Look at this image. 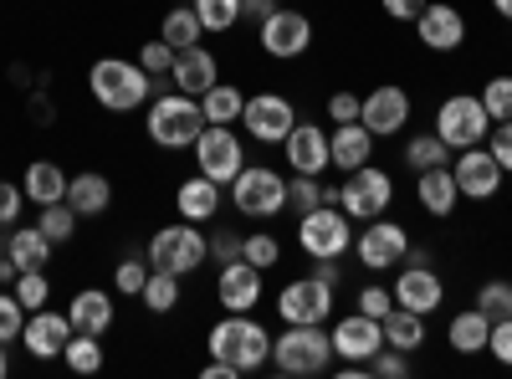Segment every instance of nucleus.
<instances>
[{"mask_svg":"<svg viewBox=\"0 0 512 379\" xmlns=\"http://www.w3.org/2000/svg\"><path fill=\"white\" fill-rule=\"evenodd\" d=\"M88 93L108 113H134V108H144L154 98L149 72L139 62H128V57H98L93 72H88Z\"/></svg>","mask_w":512,"mask_h":379,"instance_id":"1","label":"nucleus"},{"mask_svg":"<svg viewBox=\"0 0 512 379\" xmlns=\"http://www.w3.org/2000/svg\"><path fill=\"white\" fill-rule=\"evenodd\" d=\"M210 359H226L236 374H251L272 359V333L256 323L251 313H226L210 328Z\"/></svg>","mask_w":512,"mask_h":379,"instance_id":"2","label":"nucleus"},{"mask_svg":"<svg viewBox=\"0 0 512 379\" xmlns=\"http://www.w3.org/2000/svg\"><path fill=\"white\" fill-rule=\"evenodd\" d=\"M272 364L292 379H308L323 374L333 364V339L323 323H287L277 339H272Z\"/></svg>","mask_w":512,"mask_h":379,"instance_id":"3","label":"nucleus"},{"mask_svg":"<svg viewBox=\"0 0 512 379\" xmlns=\"http://www.w3.org/2000/svg\"><path fill=\"white\" fill-rule=\"evenodd\" d=\"M144 129L159 149H195L200 129H205V113H200V98L190 93H164V98H149V118Z\"/></svg>","mask_w":512,"mask_h":379,"instance_id":"4","label":"nucleus"},{"mask_svg":"<svg viewBox=\"0 0 512 379\" xmlns=\"http://www.w3.org/2000/svg\"><path fill=\"white\" fill-rule=\"evenodd\" d=\"M210 257V246H205V231L195 221H175V226H164L149 236V267L154 272H175V277H190L200 272Z\"/></svg>","mask_w":512,"mask_h":379,"instance_id":"5","label":"nucleus"},{"mask_svg":"<svg viewBox=\"0 0 512 379\" xmlns=\"http://www.w3.org/2000/svg\"><path fill=\"white\" fill-rule=\"evenodd\" d=\"M297 246H303V257H313V262H338L354 246V226L338 205L303 210V216H297Z\"/></svg>","mask_w":512,"mask_h":379,"instance_id":"6","label":"nucleus"},{"mask_svg":"<svg viewBox=\"0 0 512 379\" xmlns=\"http://www.w3.org/2000/svg\"><path fill=\"white\" fill-rule=\"evenodd\" d=\"M231 205L246 221H272L287 210V180L267 164H241V175L231 180Z\"/></svg>","mask_w":512,"mask_h":379,"instance_id":"7","label":"nucleus"},{"mask_svg":"<svg viewBox=\"0 0 512 379\" xmlns=\"http://www.w3.org/2000/svg\"><path fill=\"white\" fill-rule=\"evenodd\" d=\"M487 134H492V118H487V108H482L477 93H451V98H441V108H436V139H441L451 154L482 144Z\"/></svg>","mask_w":512,"mask_h":379,"instance_id":"8","label":"nucleus"},{"mask_svg":"<svg viewBox=\"0 0 512 379\" xmlns=\"http://www.w3.org/2000/svg\"><path fill=\"white\" fill-rule=\"evenodd\" d=\"M390 200H395V180L384 170H374V164H359V170H349V180L338 185L333 205L344 210L349 221H374V216L390 210Z\"/></svg>","mask_w":512,"mask_h":379,"instance_id":"9","label":"nucleus"},{"mask_svg":"<svg viewBox=\"0 0 512 379\" xmlns=\"http://www.w3.org/2000/svg\"><path fill=\"white\" fill-rule=\"evenodd\" d=\"M195 164H200V175H205V180H216L221 190L241 175L246 149H241V139L231 134V123H205L200 139H195Z\"/></svg>","mask_w":512,"mask_h":379,"instance_id":"10","label":"nucleus"},{"mask_svg":"<svg viewBox=\"0 0 512 379\" xmlns=\"http://www.w3.org/2000/svg\"><path fill=\"white\" fill-rule=\"evenodd\" d=\"M256 41H262V52L277 57V62H297L308 47H313V16L292 11V6H277L262 26H256Z\"/></svg>","mask_w":512,"mask_h":379,"instance_id":"11","label":"nucleus"},{"mask_svg":"<svg viewBox=\"0 0 512 379\" xmlns=\"http://www.w3.org/2000/svg\"><path fill=\"white\" fill-rule=\"evenodd\" d=\"M354 251H359V267H369V272H390V267H400V262L410 257V231H405L400 221L374 216V221L354 236Z\"/></svg>","mask_w":512,"mask_h":379,"instance_id":"12","label":"nucleus"},{"mask_svg":"<svg viewBox=\"0 0 512 379\" xmlns=\"http://www.w3.org/2000/svg\"><path fill=\"white\" fill-rule=\"evenodd\" d=\"M338 303V287H328L323 277H297L277 292V313L282 323H328Z\"/></svg>","mask_w":512,"mask_h":379,"instance_id":"13","label":"nucleus"},{"mask_svg":"<svg viewBox=\"0 0 512 379\" xmlns=\"http://www.w3.org/2000/svg\"><path fill=\"white\" fill-rule=\"evenodd\" d=\"M359 123H364L374 139L405 134V123H410V93L400 88V82H379V88L364 93V103H359Z\"/></svg>","mask_w":512,"mask_h":379,"instance_id":"14","label":"nucleus"},{"mask_svg":"<svg viewBox=\"0 0 512 379\" xmlns=\"http://www.w3.org/2000/svg\"><path fill=\"white\" fill-rule=\"evenodd\" d=\"M241 123H246V134H251L256 144H282V139L292 134V123H297V108H292V98H282V93H256V98H246Z\"/></svg>","mask_w":512,"mask_h":379,"instance_id":"15","label":"nucleus"},{"mask_svg":"<svg viewBox=\"0 0 512 379\" xmlns=\"http://www.w3.org/2000/svg\"><path fill=\"white\" fill-rule=\"evenodd\" d=\"M262 277H267V272L251 267L246 257L226 262L221 277H216V303H221L226 313H256V303L267 298V282H262Z\"/></svg>","mask_w":512,"mask_h":379,"instance_id":"16","label":"nucleus"},{"mask_svg":"<svg viewBox=\"0 0 512 379\" xmlns=\"http://www.w3.org/2000/svg\"><path fill=\"white\" fill-rule=\"evenodd\" d=\"M405 262H410V257H405ZM395 303L410 308V313H425V318H431V313L446 303V282H441V272H436V267H425V257H415L410 267H400V277H395Z\"/></svg>","mask_w":512,"mask_h":379,"instance_id":"17","label":"nucleus"},{"mask_svg":"<svg viewBox=\"0 0 512 379\" xmlns=\"http://www.w3.org/2000/svg\"><path fill=\"white\" fill-rule=\"evenodd\" d=\"M328 339H333V354L344 359V364H369L384 349V328L369 313H349V318H338L328 328Z\"/></svg>","mask_w":512,"mask_h":379,"instance_id":"18","label":"nucleus"},{"mask_svg":"<svg viewBox=\"0 0 512 379\" xmlns=\"http://www.w3.org/2000/svg\"><path fill=\"white\" fill-rule=\"evenodd\" d=\"M451 175H456V190H461L466 200H492V195L502 190V164H497L492 149H482V144L456 149Z\"/></svg>","mask_w":512,"mask_h":379,"instance_id":"19","label":"nucleus"},{"mask_svg":"<svg viewBox=\"0 0 512 379\" xmlns=\"http://www.w3.org/2000/svg\"><path fill=\"white\" fill-rule=\"evenodd\" d=\"M415 36L425 52H461L466 41V16L456 6H446V0H431L420 16H415Z\"/></svg>","mask_w":512,"mask_h":379,"instance_id":"20","label":"nucleus"},{"mask_svg":"<svg viewBox=\"0 0 512 379\" xmlns=\"http://www.w3.org/2000/svg\"><path fill=\"white\" fill-rule=\"evenodd\" d=\"M72 333H77V328H72L67 313H57V308H36V313H26L21 344H26L31 359H62V349H67Z\"/></svg>","mask_w":512,"mask_h":379,"instance_id":"21","label":"nucleus"},{"mask_svg":"<svg viewBox=\"0 0 512 379\" xmlns=\"http://www.w3.org/2000/svg\"><path fill=\"white\" fill-rule=\"evenodd\" d=\"M292 175H328L333 170V154H328V129L318 123H292V134L282 139Z\"/></svg>","mask_w":512,"mask_h":379,"instance_id":"22","label":"nucleus"},{"mask_svg":"<svg viewBox=\"0 0 512 379\" xmlns=\"http://www.w3.org/2000/svg\"><path fill=\"white\" fill-rule=\"evenodd\" d=\"M221 185L216 180H205V175H190L175 185V210H180V221H221Z\"/></svg>","mask_w":512,"mask_h":379,"instance_id":"23","label":"nucleus"},{"mask_svg":"<svg viewBox=\"0 0 512 379\" xmlns=\"http://www.w3.org/2000/svg\"><path fill=\"white\" fill-rule=\"evenodd\" d=\"M415 200H420V210H425V216L446 221L451 210H456V200H461V190H456V175H451V164H436V170H420V175H415Z\"/></svg>","mask_w":512,"mask_h":379,"instance_id":"24","label":"nucleus"},{"mask_svg":"<svg viewBox=\"0 0 512 379\" xmlns=\"http://www.w3.org/2000/svg\"><path fill=\"white\" fill-rule=\"evenodd\" d=\"M328 154H333V170H359V164H369L374 154V134L364 129V123H333V134H328Z\"/></svg>","mask_w":512,"mask_h":379,"instance_id":"25","label":"nucleus"},{"mask_svg":"<svg viewBox=\"0 0 512 379\" xmlns=\"http://www.w3.org/2000/svg\"><path fill=\"white\" fill-rule=\"evenodd\" d=\"M175 88L180 93H190V98H200L205 88H216L221 82V67H216V52H205V47H185L180 57H175Z\"/></svg>","mask_w":512,"mask_h":379,"instance_id":"26","label":"nucleus"},{"mask_svg":"<svg viewBox=\"0 0 512 379\" xmlns=\"http://www.w3.org/2000/svg\"><path fill=\"white\" fill-rule=\"evenodd\" d=\"M67 170L57 159H31L26 164V175H21V190H26V200H36V205H57V200H67Z\"/></svg>","mask_w":512,"mask_h":379,"instance_id":"27","label":"nucleus"},{"mask_svg":"<svg viewBox=\"0 0 512 379\" xmlns=\"http://www.w3.org/2000/svg\"><path fill=\"white\" fill-rule=\"evenodd\" d=\"M67 318H72L77 333H108V328H113V292L82 287L77 298L67 303Z\"/></svg>","mask_w":512,"mask_h":379,"instance_id":"28","label":"nucleus"},{"mask_svg":"<svg viewBox=\"0 0 512 379\" xmlns=\"http://www.w3.org/2000/svg\"><path fill=\"white\" fill-rule=\"evenodd\" d=\"M67 205L77 210L82 221H88V216H103V210L113 205V180H108V175H98V170L72 175V180H67Z\"/></svg>","mask_w":512,"mask_h":379,"instance_id":"29","label":"nucleus"},{"mask_svg":"<svg viewBox=\"0 0 512 379\" xmlns=\"http://www.w3.org/2000/svg\"><path fill=\"white\" fill-rule=\"evenodd\" d=\"M6 257H11L21 272H47L52 241L41 236V226H11V231H6Z\"/></svg>","mask_w":512,"mask_h":379,"instance_id":"30","label":"nucleus"},{"mask_svg":"<svg viewBox=\"0 0 512 379\" xmlns=\"http://www.w3.org/2000/svg\"><path fill=\"white\" fill-rule=\"evenodd\" d=\"M379 328H384V344L390 349H405V354H415V349H425V313H410V308H390L379 318Z\"/></svg>","mask_w":512,"mask_h":379,"instance_id":"31","label":"nucleus"},{"mask_svg":"<svg viewBox=\"0 0 512 379\" xmlns=\"http://www.w3.org/2000/svg\"><path fill=\"white\" fill-rule=\"evenodd\" d=\"M487 333H492V318H487L482 308H466V313L451 318L446 339H451L456 354H482V349H487Z\"/></svg>","mask_w":512,"mask_h":379,"instance_id":"32","label":"nucleus"},{"mask_svg":"<svg viewBox=\"0 0 512 379\" xmlns=\"http://www.w3.org/2000/svg\"><path fill=\"white\" fill-rule=\"evenodd\" d=\"M241 108H246V93L236 88V82H216V88L200 93L205 123H241Z\"/></svg>","mask_w":512,"mask_h":379,"instance_id":"33","label":"nucleus"},{"mask_svg":"<svg viewBox=\"0 0 512 379\" xmlns=\"http://www.w3.org/2000/svg\"><path fill=\"white\" fill-rule=\"evenodd\" d=\"M159 36H164L175 52H185V47H200L205 26H200L195 6H169V11H164V21H159Z\"/></svg>","mask_w":512,"mask_h":379,"instance_id":"34","label":"nucleus"},{"mask_svg":"<svg viewBox=\"0 0 512 379\" xmlns=\"http://www.w3.org/2000/svg\"><path fill=\"white\" fill-rule=\"evenodd\" d=\"M62 359H67L72 374H98L103 369V333H72Z\"/></svg>","mask_w":512,"mask_h":379,"instance_id":"35","label":"nucleus"},{"mask_svg":"<svg viewBox=\"0 0 512 379\" xmlns=\"http://www.w3.org/2000/svg\"><path fill=\"white\" fill-rule=\"evenodd\" d=\"M139 303H144L149 313H175V308H180V277H175V272H149Z\"/></svg>","mask_w":512,"mask_h":379,"instance_id":"36","label":"nucleus"},{"mask_svg":"<svg viewBox=\"0 0 512 379\" xmlns=\"http://www.w3.org/2000/svg\"><path fill=\"white\" fill-rule=\"evenodd\" d=\"M77 221H82L77 210H72L67 200H57V205H41V221H36V226H41V236H47L52 246H62V241L77 236Z\"/></svg>","mask_w":512,"mask_h":379,"instance_id":"37","label":"nucleus"},{"mask_svg":"<svg viewBox=\"0 0 512 379\" xmlns=\"http://www.w3.org/2000/svg\"><path fill=\"white\" fill-rule=\"evenodd\" d=\"M405 164L420 175V170H436V164H451V149L436 139V134H415L410 144H405Z\"/></svg>","mask_w":512,"mask_h":379,"instance_id":"38","label":"nucleus"},{"mask_svg":"<svg viewBox=\"0 0 512 379\" xmlns=\"http://www.w3.org/2000/svg\"><path fill=\"white\" fill-rule=\"evenodd\" d=\"M241 257H246L251 267L272 272V267L282 262V241H277L272 231H251V236H241Z\"/></svg>","mask_w":512,"mask_h":379,"instance_id":"39","label":"nucleus"},{"mask_svg":"<svg viewBox=\"0 0 512 379\" xmlns=\"http://www.w3.org/2000/svg\"><path fill=\"white\" fill-rule=\"evenodd\" d=\"M477 98H482V108H487L492 123H507V118H512V72L487 77V88H482Z\"/></svg>","mask_w":512,"mask_h":379,"instance_id":"40","label":"nucleus"},{"mask_svg":"<svg viewBox=\"0 0 512 379\" xmlns=\"http://www.w3.org/2000/svg\"><path fill=\"white\" fill-rule=\"evenodd\" d=\"M287 205L303 216V210H318V205H328V185H323V175H297V180H287Z\"/></svg>","mask_w":512,"mask_h":379,"instance_id":"41","label":"nucleus"},{"mask_svg":"<svg viewBox=\"0 0 512 379\" xmlns=\"http://www.w3.org/2000/svg\"><path fill=\"white\" fill-rule=\"evenodd\" d=\"M205 31H231L241 21V0H190Z\"/></svg>","mask_w":512,"mask_h":379,"instance_id":"42","label":"nucleus"},{"mask_svg":"<svg viewBox=\"0 0 512 379\" xmlns=\"http://www.w3.org/2000/svg\"><path fill=\"white\" fill-rule=\"evenodd\" d=\"M11 292L21 298L26 313H36V308H47V303H52V282H47V272H21V277L11 282Z\"/></svg>","mask_w":512,"mask_h":379,"instance_id":"43","label":"nucleus"},{"mask_svg":"<svg viewBox=\"0 0 512 379\" xmlns=\"http://www.w3.org/2000/svg\"><path fill=\"white\" fill-rule=\"evenodd\" d=\"M477 308L497 323V318H512V282H502V277H492V282H482L477 287Z\"/></svg>","mask_w":512,"mask_h":379,"instance_id":"44","label":"nucleus"},{"mask_svg":"<svg viewBox=\"0 0 512 379\" xmlns=\"http://www.w3.org/2000/svg\"><path fill=\"white\" fill-rule=\"evenodd\" d=\"M149 257H123L118 262V272H113V287L123 292V298H139V292H144V282H149Z\"/></svg>","mask_w":512,"mask_h":379,"instance_id":"45","label":"nucleus"},{"mask_svg":"<svg viewBox=\"0 0 512 379\" xmlns=\"http://www.w3.org/2000/svg\"><path fill=\"white\" fill-rule=\"evenodd\" d=\"M175 47H169V41L164 36H154V41H144V47H139V67L149 72V77H164V72H175Z\"/></svg>","mask_w":512,"mask_h":379,"instance_id":"46","label":"nucleus"},{"mask_svg":"<svg viewBox=\"0 0 512 379\" xmlns=\"http://www.w3.org/2000/svg\"><path fill=\"white\" fill-rule=\"evenodd\" d=\"M21 328H26V308L16 292H0V344H21Z\"/></svg>","mask_w":512,"mask_h":379,"instance_id":"47","label":"nucleus"},{"mask_svg":"<svg viewBox=\"0 0 512 379\" xmlns=\"http://www.w3.org/2000/svg\"><path fill=\"white\" fill-rule=\"evenodd\" d=\"M369 374H374V379H405V374H410V354L384 344V349L369 359Z\"/></svg>","mask_w":512,"mask_h":379,"instance_id":"48","label":"nucleus"},{"mask_svg":"<svg viewBox=\"0 0 512 379\" xmlns=\"http://www.w3.org/2000/svg\"><path fill=\"white\" fill-rule=\"evenodd\" d=\"M21 205H26V190L11 185V180H0V231H11L21 221Z\"/></svg>","mask_w":512,"mask_h":379,"instance_id":"49","label":"nucleus"},{"mask_svg":"<svg viewBox=\"0 0 512 379\" xmlns=\"http://www.w3.org/2000/svg\"><path fill=\"white\" fill-rule=\"evenodd\" d=\"M205 246H210V257H216L221 267L241 257V236H236L231 226H216V236H205Z\"/></svg>","mask_w":512,"mask_h":379,"instance_id":"50","label":"nucleus"},{"mask_svg":"<svg viewBox=\"0 0 512 379\" xmlns=\"http://www.w3.org/2000/svg\"><path fill=\"white\" fill-rule=\"evenodd\" d=\"M487 354H492L497 364L512 369V318H497V323H492V333H487Z\"/></svg>","mask_w":512,"mask_h":379,"instance_id":"51","label":"nucleus"},{"mask_svg":"<svg viewBox=\"0 0 512 379\" xmlns=\"http://www.w3.org/2000/svg\"><path fill=\"white\" fill-rule=\"evenodd\" d=\"M487 139H492L487 149H492V159L502 164V175H512V118H507V123H492Z\"/></svg>","mask_w":512,"mask_h":379,"instance_id":"52","label":"nucleus"},{"mask_svg":"<svg viewBox=\"0 0 512 379\" xmlns=\"http://www.w3.org/2000/svg\"><path fill=\"white\" fill-rule=\"evenodd\" d=\"M395 308V292H384V287H364L359 292V313H369V318H384Z\"/></svg>","mask_w":512,"mask_h":379,"instance_id":"53","label":"nucleus"},{"mask_svg":"<svg viewBox=\"0 0 512 379\" xmlns=\"http://www.w3.org/2000/svg\"><path fill=\"white\" fill-rule=\"evenodd\" d=\"M359 103H364L359 93H328V118L333 123H354L359 118Z\"/></svg>","mask_w":512,"mask_h":379,"instance_id":"54","label":"nucleus"},{"mask_svg":"<svg viewBox=\"0 0 512 379\" xmlns=\"http://www.w3.org/2000/svg\"><path fill=\"white\" fill-rule=\"evenodd\" d=\"M379 6H384V16H390V21H410L415 26V16L431 6V0H379Z\"/></svg>","mask_w":512,"mask_h":379,"instance_id":"55","label":"nucleus"},{"mask_svg":"<svg viewBox=\"0 0 512 379\" xmlns=\"http://www.w3.org/2000/svg\"><path fill=\"white\" fill-rule=\"evenodd\" d=\"M272 11H277V0H241V16H246V21H256V26H262Z\"/></svg>","mask_w":512,"mask_h":379,"instance_id":"56","label":"nucleus"},{"mask_svg":"<svg viewBox=\"0 0 512 379\" xmlns=\"http://www.w3.org/2000/svg\"><path fill=\"white\" fill-rule=\"evenodd\" d=\"M313 277H323L328 287H344V267L338 262H313Z\"/></svg>","mask_w":512,"mask_h":379,"instance_id":"57","label":"nucleus"},{"mask_svg":"<svg viewBox=\"0 0 512 379\" xmlns=\"http://www.w3.org/2000/svg\"><path fill=\"white\" fill-rule=\"evenodd\" d=\"M200 374H205V379H241V374H236V369H231L226 359H210V364H205Z\"/></svg>","mask_w":512,"mask_h":379,"instance_id":"58","label":"nucleus"},{"mask_svg":"<svg viewBox=\"0 0 512 379\" xmlns=\"http://www.w3.org/2000/svg\"><path fill=\"white\" fill-rule=\"evenodd\" d=\"M16 277H21V267H16L11 257H0V287H11Z\"/></svg>","mask_w":512,"mask_h":379,"instance_id":"59","label":"nucleus"},{"mask_svg":"<svg viewBox=\"0 0 512 379\" xmlns=\"http://www.w3.org/2000/svg\"><path fill=\"white\" fill-rule=\"evenodd\" d=\"M492 11H497L502 21H512V0H492Z\"/></svg>","mask_w":512,"mask_h":379,"instance_id":"60","label":"nucleus"},{"mask_svg":"<svg viewBox=\"0 0 512 379\" xmlns=\"http://www.w3.org/2000/svg\"><path fill=\"white\" fill-rule=\"evenodd\" d=\"M11 374V354H6V344H0V379Z\"/></svg>","mask_w":512,"mask_h":379,"instance_id":"61","label":"nucleus"},{"mask_svg":"<svg viewBox=\"0 0 512 379\" xmlns=\"http://www.w3.org/2000/svg\"><path fill=\"white\" fill-rule=\"evenodd\" d=\"M507 282H512V277H507Z\"/></svg>","mask_w":512,"mask_h":379,"instance_id":"62","label":"nucleus"}]
</instances>
